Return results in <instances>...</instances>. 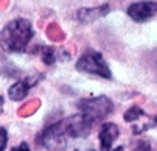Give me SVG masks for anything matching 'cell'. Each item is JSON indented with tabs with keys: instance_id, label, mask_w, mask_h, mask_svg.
Instances as JSON below:
<instances>
[{
	"instance_id": "6da1fadb",
	"label": "cell",
	"mask_w": 157,
	"mask_h": 151,
	"mask_svg": "<svg viewBox=\"0 0 157 151\" xmlns=\"http://www.w3.org/2000/svg\"><path fill=\"white\" fill-rule=\"evenodd\" d=\"M33 37V25L28 19L17 17L0 31V47L10 53H24Z\"/></svg>"
},
{
	"instance_id": "7a4b0ae2",
	"label": "cell",
	"mask_w": 157,
	"mask_h": 151,
	"mask_svg": "<svg viewBox=\"0 0 157 151\" xmlns=\"http://www.w3.org/2000/svg\"><path fill=\"white\" fill-rule=\"evenodd\" d=\"M70 140L72 137L67 131L65 120L47 126L37 137V142L48 151H64Z\"/></svg>"
},
{
	"instance_id": "3957f363",
	"label": "cell",
	"mask_w": 157,
	"mask_h": 151,
	"mask_svg": "<svg viewBox=\"0 0 157 151\" xmlns=\"http://www.w3.org/2000/svg\"><path fill=\"white\" fill-rule=\"evenodd\" d=\"M78 107H79V114L84 115L92 125H95V123L104 120L110 114L114 104H112V101L107 97L101 95V97L79 100L78 101Z\"/></svg>"
},
{
	"instance_id": "277c9868",
	"label": "cell",
	"mask_w": 157,
	"mask_h": 151,
	"mask_svg": "<svg viewBox=\"0 0 157 151\" xmlns=\"http://www.w3.org/2000/svg\"><path fill=\"white\" fill-rule=\"evenodd\" d=\"M75 67L78 72L86 73V75H95V76L106 78V79L112 78V72L107 66V62L104 61L103 55L95 50H87L86 53H82L79 59L76 61Z\"/></svg>"
},
{
	"instance_id": "5b68a950",
	"label": "cell",
	"mask_w": 157,
	"mask_h": 151,
	"mask_svg": "<svg viewBox=\"0 0 157 151\" xmlns=\"http://www.w3.org/2000/svg\"><path fill=\"white\" fill-rule=\"evenodd\" d=\"M126 13H128V16L134 20V22L143 24V22L152 19L157 14V2H152V0L134 2L132 5L128 6Z\"/></svg>"
},
{
	"instance_id": "8992f818",
	"label": "cell",
	"mask_w": 157,
	"mask_h": 151,
	"mask_svg": "<svg viewBox=\"0 0 157 151\" xmlns=\"http://www.w3.org/2000/svg\"><path fill=\"white\" fill-rule=\"evenodd\" d=\"M40 78H42L40 75H34V76H28V78H25V79H20V81L14 83L11 87L8 89V98L13 100V101L24 100V98L28 95L30 89L33 87V86H34Z\"/></svg>"
},
{
	"instance_id": "52a82bcc",
	"label": "cell",
	"mask_w": 157,
	"mask_h": 151,
	"mask_svg": "<svg viewBox=\"0 0 157 151\" xmlns=\"http://www.w3.org/2000/svg\"><path fill=\"white\" fill-rule=\"evenodd\" d=\"M120 136V129L115 123H103L101 129H100V143H101V149L103 151H112L115 140Z\"/></svg>"
},
{
	"instance_id": "ba28073f",
	"label": "cell",
	"mask_w": 157,
	"mask_h": 151,
	"mask_svg": "<svg viewBox=\"0 0 157 151\" xmlns=\"http://www.w3.org/2000/svg\"><path fill=\"white\" fill-rule=\"evenodd\" d=\"M109 5H100V6H94V8H81L76 13V17L81 24H90L95 22L97 19L106 16L109 13Z\"/></svg>"
},
{
	"instance_id": "9c48e42d",
	"label": "cell",
	"mask_w": 157,
	"mask_h": 151,
	"mask_svg": "<svg viewBox=\"0 0 157 151\" xmlns=\"http://www.w3.org/2000/svg\"><path fill=\"white\" fill-rule=\"evenodd\" d=\"M140 117H145V112L140 109V107H131V109H128L124 112V120L129 122V123H134V122H137Z\"/></svg>"
},
{
	"instance_id": "30bf717a",
	"label": "cell",
	"mask_w": 157,
	"mask_h": 151,
	"mask_svg": "<svg viewBox=\"0 0 157 151\" xmlns=\"http://www.w3.org/2000/svg\"><path fill=\"white\" fill-rule=\"evenodd\" d=\"M42 59H44V62L45 64H53L55 62V59H56V53H55V50L53 48H50V47H42Z\"/></svg>"
},
{
	"instance_id": "8fae6325",
	"label": "cell",
	"mask_w": 157,
	"mask_h": 151,
	"mask_svg": "<svg viewBox=\"0 0 157 151\" xmlns=\"http://www.w3.org/2000/svg\"><path fill=\"white\" fill-rule=\"evenodd\" d=\"M8 143V133L3 126H0V151H5Z\"/></svg>"
},
{
	"instance_id": "7c38bea8",
	"label": "cell",
	"mask_w": 157,
	"mask_h": 151,
	"mask_svg": "<svg viewBox=\"0 0 157 151\" xmlns=\"http://www.w3.org/2000/svg\"><path fill=\"white\" fill-rule=\"evenodd\" d=\"M11 151H30V146H28V143H25V142H22L19 146H16V148H13Z\"/></svg>"
},
{
	"instance_id": "4fadbf2b",
	"label": "cell",
	"mask_w": 157,
	"mask_h": 151,
	"mask_svg": "<svg viewBox=\"0 0 157 151\" xmlns=\"http://www.w3.org/2000/svg\"><path fill=\"white\" fill-rule=\"evenodd\" d=\"M132 151H151V148H149V145H146V143H142V145H139L137 148H134Z\"/></svg>"
},
{
	"instance_id": "5bb4252c",
	"label": "cell",
	"mask_w": 157,
	"mask_h": 151,
	"mask_svg": "<svg viewBox=\"0 0 157 151\" xmlns=\"http://www.w3.org/2000/svg\"><path fill=\"white\" fill-rule=\"evenodd\" d=\"M3 103H5V98L0 95V112H2V107H3Z\"/></svg>"
}]
</instances>
